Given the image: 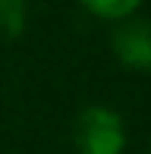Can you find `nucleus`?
<instances>
[{
  "mask_svg": "<svg viewBox=\"0 0 151 154\" xmlns=\"http://www.w3.org/2000/svg\"><path fill=\"white\" fill-rule=\"evenodd\" d=\"M25 29V0H0V38H16Z\"/></svg>",
  "mask_w": 151,
  "mask_h": 154,
  "instance_id": "20e7f679",
  "label": "nucleus"
},
{
  "mask_svg": "<svg viewBox=\"0 0 151 154\" xmlns=\"http://www.w3.org/2000/svg\"><path fill=\"white\" fill-rule=\"evenodd\" d=\"M82 6H85L88 13H94L98 19L123 22V19H129L142 6V0H82Z\"/></svg>",
  "mask_w": 151,
  "mask_h": 154,
  "instance_id": "7ed1b4c3",
  "label": "nucleus"
},
{
  "mask_svg": "<svg viewBox=\"0 0 151 154\" xmlns=\"http://www.w3.org/2000/svg\"><path fill=\"white\" fill-rule=\"evenodd\" d=\"M113 54L123 66L151 72V19H123L113 32Z\"/></svg>",
  "mask_w": 151,
  "mask_h": 154,
  "instance_id": "f03ea898",
  "label": "nucleus"
},
{
  "mask_svg": "<svg viewBox=\"0 0 151 154\" xmlns=\"http://www.w3.org/2000/svg\"><path fill=\"white\" fill-rule=\"evenodd\" d=\"M126 145V126L110 107H85L76 120L79 154H120Z\"/></svg>",
  "mask_w": 151,
  "mask_h": 154,
  "instance_id": "f257e3e1",
  "label": "nucleus"
}]
</instances>
